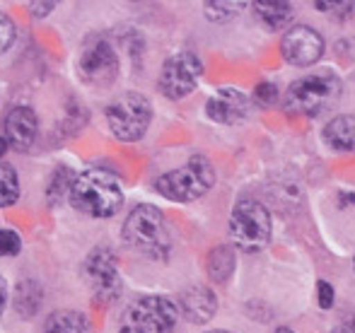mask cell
Listing matches in <instances>:
<instances>
[{
	"instance_id": "obj_10",
	"label": "cell",
	"mask_w": 355,
	"mask_h": 333,
	"mask_svg": "<svg viewBox=\"0 0 355 333\" xmlns=\"http://www.w3.org/2000/svg\"><path fill=\"white\" fill-rule=\"evenodd\" d=\"M78 71L92 87H109L119 78V56L114 46L104 37H92L83 46L78 61Z\"/></svg>"
},
{
	"instance_id": "obj_23",
	"label": "cell",
	"mask_w": 355,
	"mask_h": 333,
	"mask_svg": "<svg viewBox=\"0 0 355 333\" xmlns=\"http://www.w3.org/2000/svg\"><path fill=\"white\" fill-rule=\"evenodd\" d=\"M254 104L261 109H271L276 107L278 102V87L273 82H259L257 87H254V94H252Z\"/></svg>"
},
{
	"instance_id": "obj_2",
	"label": "cell",
	"mask_w": 355,
	"mask_h": 333,
	"mask_svg": "<svg viewBox=\"0 0 355 333\" xmlns=\"http://www.w3.org/2000/svg\"><path fill=\"white\" fill-rule=\"evenodd\" d=\"M121 237L133 251L153 261H167L172 253V237H169L162 210L150 203H141L128 213L121 227Z\"/></svg>"
},
{
	"instance_id": "obj_33",
	"label": "cell",
	"mask_w": 355,
	"mask_h": 333,
	"mask_svg": "<svg viewBox=\"0 0 355 333\" xmlns=\"http://www.w3.org/2000/svg\"><path fill=\"white\" fill-rule=\"evenodd\" d=\"M353 271H355V258H353Z\"/></svg>"
},
{
	"instance_id": "obj_12",
	"label": "cell",
	"mask_w": 355,
	"mask_h": 333,
	"mask_svg": "<svg viewBox=\"0 0 355 333\" xmlns=\"http://www.w3.org/2000/svg\"><path fill=\"white\" fill-rule=\"evenodd\" d=\"M39 133L37 111L27 104H15L3 118V136L8 145L17 152H27L34 145Z\"/></svg>"
},
{
	"instance_id": "obj_13",
	"label": "cell",
	"mask_w": 355,
	"mask_h": 333,
	"mask_svg": "<svg viewBox=\"0 0 355 333\" xmlns=\"http://www.w3.org/2000/svg\"><path fill=\"white\" fill-rule=\"evenodd\" d=\"M252 102L237 87H220L206 102V116L220 126H234L249 116Z\"/></svg>"
},
{
	"instance_id": "obj_15",
	"label": "cell",
	"mask_w": 355,
	"mask_h": 333,
	"mask_svg": "<svg viewBox=\"0 0 355 333\" xmlns=\"http://www.w3.org/2000/svg\"><path fill=\"white\" fill-rule=\"evenodd\" d=\"M322 138L331 150L355 152V114L334 116L331 121L324 126Z\"/></svg>"
},
{
	"instance_id": "obj_7",
	"label": "cell",
	"mask_w": 355,
	"mask_h": 333,
	"mask_svg": "<svg viewBox=\"0 0 355 333\" xmlns=\"http://www.w3.org/2000/svg\"><path fill=\"white\" fill-rule=\"evenodd\" d=\"M153 121V104L141 92H123L107 107V123L114 138L121 143H136L148 133Z\"/></svg>"
},
{
	"instance_id": "obj_16",
	"label": "cell",
	"mask_w": 355,
	"mask_h": 333,
	"mask_svg": "<svg viewBox=\"0 0 355 333\" xmlns=\"http://www.w3.org/2000/svg\"><path fill=\"white\" fill-rule=\"evenodd\" d=\"M252 10L254 19L268 32H278V29L288 27L295 15L293 5L285 0H257V3H252Z\"/></svg>"
},
{
	"instance_id": "obj_22",
	"label": "cell",
	"mask_w": 355,
	"mask_h": 333,
	"mask_svg": "<svg viewBox=\"0 0 355 333\" xmlns=\"http://www.w3.org/2000/svg\"><path fill=\"white\" fill-rule=\"evenodd\" d=\"M239 8H242V3H223V0H211V3H203V15H206L211 22L223 24V22H230L232 17H237Z\"/></svg>"
},
{
	"instance_id": "obj_28",
	"label": "cell",
	"mask_w": 355,
	"mask_h": 333,
	"mask_svg": "<svg viewBox=\"0 0 355 333\" xmlns=\"http://www.w3.org/2000/svg\"><path fill=\"white\" fill-rule=\"evenodd\" d=\"M331 333H355V314L348 316L346 321H341V324H338Z\"/></svg>"
},
{
	"instance_id": "obj_9",
	"label": "cell",
	"mask_w": 355,
	"mask_h": 333,
	"mask_svg": "<svg viewBox=\"0 0 355 333\" xmlns=\"http://www.w3.org/2000/svg\"><path fill=\"white\" fill-rule=\"evenodd\" d=\"M85 276L99 305H112L121 295V276H119L116 253L109 246H94L85 258Z\"/></svg>"
},
{
	"instance_id": "obj_4",
	"label": "cell",
	"mask_w": 355,
	"mask_h": 333,
	"mask_svg": "<svg viewBox=\"0 0 355 333\" xmlns=\"http://www.w3.org/2000/svg\"><path fill=\"white\" fill-rule=\"evenodd\" d=\"M215 183V169L206 155H193L184 167L162 174L155 181V191L174 203H191L206 196Z\"/></svg>"
},
{
	"instance_id": "obj_21",
	"label": "cell",
	"mask_w": 355,
	"mask_h": 333,
	"mask_svg": "<svg viewBox=\"0 0 355 333\" xmlns=\"http://www.w3.org/2000/svg\"><path fill=\"white\" fill-rule=\"evenodd\" d=\"M73 181H75V174L71 172V169L58 167L56 172L51 174V181H49V201L58 203L61 198H68Z\"/></svg>"
},
{
	"instance_id": "obj_26",
	"label": "cell",
	"mask_w": 355,
	"mask_h": 333,
	"mask_svg": "<svg viewBox=\"0 0 355 333\" xmlns=\"http://www.w3.org/2000/svg\"><path fill=\"white\" fill-rule=\"evenodd\" d=\"M317 300H319V307H322V309H331L334 302H336V290H334L331 282H327V280L317 282Z\"/></svg>"
},
{
	"instance_id": "obj_14",
	"label": "cell",
	"mask_w": 355,
	"mask_h": 333,
	"mask_svg": "<svg viewBox=\"0 0 355 333\" xmlns=\"http://www.w3.org/2000/svg\"><path fill=\"white\" fill-rule=\"evenodd\" d=\"M179 312L191 324H208L218 312V297L208 285H191L179 295Z\"/></svg>"
},
{
	"instance_id": "obj_24",
	"label": "cell",
	"mask_w": 355,
	"mask_h": 333,
	"mask_svg": "<svg viewBox=\"0 0 355 333\" xmlns=\"http://www.w3.org/2000/svg\"><path fill=\"white\" fill-rule=\"evenodd\" d=\"M15 39H17V27H15V22L8 15L0 12V56L12 48Z\"/></svg>"
},
{
	"instance_id": "obj_30",
	"label": "cell",
	"mask_w": 355,
	"mask_h": 333,
	"mask_svg": "<svg viewBox=\"0 0 355 333\" xmlns=\"http://www.w3.org/2000/svg\"><path fill=\"white\" fill-rule=\"evenodd\" d=\"M10 150V145H8V141H5V136H0V160H3V155Z\"/></svg>"
},
{
	"instance_id": "obj_1",
	"label": "cell",
	"mask_w": 355,
	"mask_h": 333,
	"mask_svg": "<svg viewBox=\"0 0 355 333\" xmlns=\"http://www.w3.org/2000/svg\"><path fill=\"white\" fill-rule=\"evenodd\" d=\"M68 203L89 217H114L123 208V188L114 172L102 167L85 169L75 177Z\"/></svg>"
},
{
	"instance_id": "obj_18",
	"label": "cell",
	"mask_w": 355,
	"mask_h": 333,
	"mask_svg": "<svg viewBox=\"0 0 355 333\" xmlns=\"http://www.w3.org/2000/svg\"><path fill=\"white\" fill-rule=\"evenodd\" d=\"M234 266H237V258H234V249L230 244H220L208 253V276L215 282H227L234 273Z\"/></svg>"
},
{
	"instance_id": "obj_29",
	"label": "cell",
	"mask_w": 355,
	"mask_h": 333,
	"mask_svg": "<svg viewBox=\"0 0 355 333\" xmlns=\"http://www.w3.org/2000/svg\"><path fill=\"white\" fill-rule=\"evenodd\" d=\"M5 307H8V280L0 276V316H3Z\"/></svg>"
},
{
	"instance_id": "obj_31",
	"label": "cell",
	"mask_w": 355,
	"mask_h": 333,
	"mask_svg": "<svg viewBox=\"0 0 355 333\" xmlns=\"http://www.w3.org/2000/svg\"><path fill=\"white\" fill-rule=\"evenodd\" d=\"M276 333H295L293 329H285V326H283V329H278Z\"/></svg>"
},
{
	"instance_id": "obj_27",
	"label": "cell",
	"mask_w": 355,
	"mask_h": 333,
	"mask_svg": "<svg viewBox=\"0 0 355 333\" xmlns=\"http://www.w3.org/2000/svg\"><path fill=\"white\" fill-rule=\"evenodd\" d=\"M56 10V3H29V12L32 17H46Z\"/></svg>"
},
{
	"instance_id": "obj_17",
	"label": "cell",
	"mask_w": 355,
	"mask_h": 333,
	"mask_svg": "<svg viewBox=\"0 0 355 333\" xmlns=\"http://www.w3.org/2000/svg\"><path fill=\"white\" fill-rule=\"evenodd\" d=\"M44 333H92V326L83 312L58 309L46 319Z\"/></svg>"
},
{
	"instance_id": "obj_6",
	"label": "cell",
	"mask_w": 355,
	"mask_h": 333,
	"mask_svg": "<svg viewBox=\"0 0 355 333\" xmlns=\"http://www.w3.org/2000/svg\"><path fill=\"white\" fill-rule=\"evenodd\" d=\"M179 305L164 295H143L126 307L119 333H172L179 321Z\"/></svg>"
},
{
	"instance_id": "obj_3",
	"label": "cell",
	"mask_w": 355,
	"mask_h": 333,
	"mask_svg": "<svg viewBox=\"0 0 355 333\" xmlns=\"http://www.w3.org/2000/svg\"><path fill=\"white\" fill-rule=\"evenodd\" d=\"M341 89V80L331 71L309 73V75L300 78V80H295L288 87V92L283 97L285 111L297 114V116L317 118L319 114H324L338 102Z\"/></svg>"
},
{
	"instance_id": "obj_11",
	"label": "cell",
	"mask_w": 355,
	"mask_h": 333,
	"mask_svg": "<svg viewBox=\"0 0 355 333\" xmlns=\"http://www.w3.org/2000/svg\"><path fill=\"white\" fill-rule=\"evenodd\" d=\"M324 37L307 24H293L281 39V56L295 68H309L324 56Z\"/></svg>"
},
{
	"instance_id": "obj_19",
	"label": "cell",
	"mask_w": 355,
	"mask_h": 333,
	"mask_svg": "<svg viewBox=\"0 0 355 333\" xmlns=\"http://www.w3.org/2000/svg\"><path fill=\"white\" fill-rule=\"evenodd\" d=\"M42 307V287L37 285V280H24L17 285V292H15V309H17L19 316L29 319L34 316Z\"/></svg>"
},
{
	"instance_id": "obj_25",
	"label": "cell",
	"mask_w": 355,
	"mask_h": 333,
	"mask_svg": "<svg viewBox=\"0 0 355 333\" xmlns=\"http://www.w3.org/2000/svg\"><path fill=\"white\" fill-rule=\"evenodd\" d=\"M22 240L15 230H0V256H17Z\"/></svg>"
},
{
	"instance_id": "obj_20",
	"label": "cell",
	"mask_w": 355,
	"mask_h": 333,
	"mask_svg": "<svg viewBox=\"0 0 355 333\" xmlns=\"http://www.w3.org/2000/svg\"><path fill=\"white\" fill-rule=\"evenodd\" d=\"M19 201V174L8 162H0V208L15 206Z\"/></svg>"
},
{
	"instance_id": "obj_8",
	"label": "cell",
	"mask_w": 355,
	"mask_h": 333,
	"mask_svg": "<svg viewBox=\"0 0 355 333\" xmlns=\"http://www.w3.org/2000/svg\"><path fill=\"white\" fill-rule=\"evenodd\" d=\"M201 75H203L201 58L191 51H182V53H174V56H169L167 61H164L162 71H159V78H157V87L167 99L179 102V99L189 97V94L196 89Z\"/></svg>"
},
{
	"instance_id": "obj_5",
	"label": "cell",
	"mask_w": 355,
	"mask_h": 333,
	"mask_svg": "<svg viewBox=\"0 0 355 333\" xmlns=\"http://www.w3.org/2000/svg\"><path fill=\"white\" fill-rule=\"evenodd\" d=\"M271 213L266 206L252 198L234 203L230 213V240L244 253H259L271 242Z\"/></svg>"
},
{
	"instance_id": "obj_32",
	"label": "cell",
	"mask_w": 355,
	"mask_h": 333,
	"mask_svg": "<svg viewBox=\"0 0 355 333\" xmlns=\"http://www.w3.org/2000/svg\"><path fill=\"white\" fill-rule=\"evenodd\" d=\"M208 333H232V331H225V329H218V331H208Z\"/></svg>"
}]
</instances>
